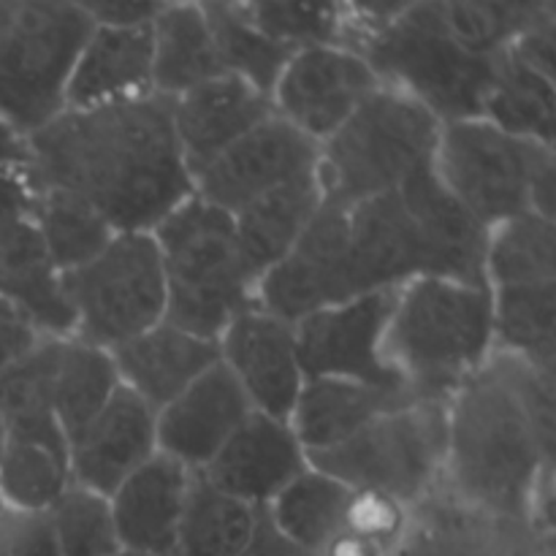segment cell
I'll return each mask as SVG.
<instances>
[{
    "mask_svg": "<svg viewBox=\"0 0 556 556\" xmlns=\"http://www.w3.org/2000/svg\"><path fill=\"white\" fill-rule=\"evenodd\" d=\"M33 190H65L92 206L114 233L152 231L193 195L168 98L141 96L96 109H65L27 136Z\"/></svg>",
    "mask_w": 556,
    "mask_h": 556,
    "instance_id": "obj_1",
    "label": "cell"
},
{
    "mask_svg": "<svg viewBox=\"0 0 556 556\" xmlns=\"http://www.w3.org/2000/svg\"><path fill=\"white\" fill-rule=\"evenodd\" d=\"M554 372L494 351L448 400L443 486L492 514L530 521L535 494L554 478Z\"/></svg>",
    "mask_w": 556,
    "mask_h": 556,
    "instance_id": "obj_2",
    "label": "cell"
},
{
    "mask_svg": "<svg viewBox=\"0 0 556 556\" xmlns=\"http://www.w3.org/2000/svg\"><path fill=\"white\" fill-rule=\"evenodd\" d=\"M345 49L367 60L383 85L405 92L445 123L483 117L497 58H476L451 41L427 3L351 5Z\"/></svg>",
    "mask_w": 556,
    "mask_h": 556,
    "instance_id": "obj_3",
    "label": "cell"
},
{
    "mask_svg": "<svg viewBox=\"0 0 556 556\" xmlns=\"http://www.w3.org/2000/svg\"><path fill=\"white\" fill-rule=\"evenodd\" d=\"M494 353L492 291L451 280L400 288L383 337V356L418 400H443Z\"/></svg>",
    "mask_w": 556,
    "mask_h": 556,
    "instance_id": "obj_4",
    "label": "cell"
},
{
    "mask_svg": "<svg viewBox=\"0 0 556 556\" xmlns=\"http://www.w3.org/2000/svg\"><path fill=\"white\" fill-rule=\"evenodd\" d=\"M150 233L166 280L163 320L217 342L226 326L253 304L255 288L239 255L231 215L190 195Z\"/></svg>",
    "mask_w": 556,
    "mask_h": 556,
    "instance_id": "obj_5",
    "label": "cell"
},
{
    "mask_svg": "<svg viewBox=\"0 0 556 556\" xmlns=\"http://www.w3.org/2000/svg\"><path fill=\"white\" fill-rule=\"evenodd\" d=\"M440 119L405 92L380 85L337 134L320 144L318 177L326 204L348 210L394 193L434 157Z\"/></svg>",
    "mask_w": 556,
    "mask_h": 556,
    "instance_id": "obj_6",
    "label": "cell"
},
{
    "mask_svg": "<svg viewBox=\"0 0 556 556\" xmlns=\"http://www.w3.org/2000/svg\"><path fill=\"white\" fill-rule=\"evenodd\" d=\"M432 168L486 231L527 212L554 220V147L505 134L483 117L459 119L440 128Z\"/></svg>",
    "mask_w": 556,
    "mask_h": 556,
    "instance_id": "obj_7",
    "label": "cell"
},
{
    "mask_svg": "<svg viewBox=\"0 0 556 556\" xmlns=\"http://www.w3.org/2000/svg\"><path fill=\"white\" fill-rule=\"evenodd\" d=\"M92 20L71 0H0V119L27 139L65 112Z\"/></svg>",
    "mask_w": 556,
    "mask_h": 556,
    "instance_id": "obj_8",
    "label": "cell"
},
{
    "mask_svg": "<svg viewBox=\"0 0 556 556\" xmlns=\"http://www.w3.org/2000/svg\"><path fill=\"white\" fill-rule=\"evenodd\" d=\"M445 456L448 402L413 400L307 462L342 486L391 494L413 508L443 483Z\"/></svg>",
    "mask_w": 556,
    "mask_h": 556,
    "instance_id": "obj_9",
    "label": "cell"
},
{
    "mask_svg": "<svg viewBox=\"0 0 556 556\" xmlns=\"http://www.w3.org/2000/svg\"><path fill=\"white\" fill-rule=\"evenodd\" d=\"M60 282L74 309V337L101 351L144 334L166 315V280L150 231L114 233L90 264Z\"/></svg>",
    "mask_w": 556,
    "mask_h": 556,
    "instance_id": "obj_10",
    "label": "cell"
},
{
    "mask_svg": "<svg viewBox=\"0 0 556 556\" xmlns=\"http://www.w3.org/2000/svg\"><path fill=\"white\" fill-rule=\"evenodd\" d=\"M396 296L400 288L364 293L299 320L293 334L304 380L334 378L378 389H407L402 375L383 356L386 326Z\"/></svg>",
    "mask_w": 556,
    "mask_h": 556,
    "instance_id": "obj_11",
    "label": "cell"
},
{
    "mask_svg": "<svg viewBox=\"0 0 556 556\" xmlns=\"http://www.w3.org/2000/svg\"><path fill=\"white\" fill-rule=\"evenodd\" d=\"M356 296L348 261V210L326 201L291 253L253 288L255 307L291 326Z\"/></svg>",
    "mask_w": 556,
    "mask_h": 556,
    "instance_id": "obj_12",
    "label": "cell"
},
{
    "mask_svg": "<svg viewBox=\"0 0 556 556\" xmlns=\"http://www.w3.org/2000/svg\"><path fill=\"white\" fill-rule=\"evenodd\" d=\"M389 556H554V538L525 519L492 514L440 483L410 508V525Z\"/></svg>",
    "mask_w": 556,
    "mask_h": 556,
    "instance_id": "obj_13",
    "label": "cell"
},
{
    "mask_svg": "<svg viewBox=\"0 0 556 556\" xmlns=\"http://www.w3.org/2000/svg\"><path fill=\"white\" fill-rule=\"evenodd\" d=\"M313 139L271 114L193 177V195L217 210L239 212L250 201L318 172Z\"/></svg>",
    "mask_w": 556,
    "mask_h": 556,
    "instance_id": "obj_14",
    "label": "cell"
},
{
    "mask_svg": "<svg viewBox=\"0 0 556 556\" xmlns=\"http://www.w3.org/2000/svg\"><path fill=\"white\" fill-rule=\"evenodd\" d=\"M380 85L367 60L353 49H296L277 79L271 103L277 117L320 147Z\"/></svg>",
    "mask_w": 556,
    "mask_h": 556,
    "instance_id": "obj_15",
    "label": "cell"
},
{
    "mask_svg": "<svg viewBox=\"0 0 556 556\" xmlns=\"http://www.w3.org/2000/svg\"><path fill=\"white\" fill-rule=\"evenodd\" d=\"M220 364L233 375L255 413L291 424L304 389L293 326L255 307L237 315L217 337Z\"/></svg>",
    "mask_w": 556,
    "mask_h": 556,
    "instance_id": "obj_16",
    "label": "cell"
},
{
    "mask_svg": "<svg viewBox=\"0 0 556 556\" xmlns=\"http://www.w3.org/2000/svg\"><path fill=\"white\" fill-rule=\"evenodd\" d=\"M253 405L220 362L206 369L177 400L155 413L157 454L201 472L231 434L250 418Z\"/></svg>",
    "mask_w": 556,
    "mask_h": 556,
    "instance_id": "obj_17",
    "label": "cell"
},
{
    "mask_svg": "<svg viewBox=\"0 0 556 556\" xmlns=\"http://www.w3.org/2000/svg\"><path fill=\"white\" fill-rule=\"evenodd\" d=\"M307 467V451L296 440L291 424L250 413L201 476L228 497L253 508H269L271 500Z\"/></svg>",
    "mask_w": 556,
    "mask_h": 556,
    "instance_id": "obj_18",
    "label": "cell"
},
{
    "mask_svg": "<svg viewBox=\"0 0 556 556\" xmlns=\"http://www.w3.org/2000/svg\"><path fill=\"white\" fill-rule=\"evenodd\" d=\"M155 454V410L119 386L96 421L71 443V481L112 497Z\"/></svg>",
    "mask_w": 556,
    "mask_h": 556,
    "instance_id": "obj_19",
    "label": "cell"
},
{
    "mask_svg": "<svg viewBox=\"0 0 556 556\" xmlns=\"http://www.w3.org/2000/svg\"><path fill=\"white\" fill-rule=\"evenodd\" d=\"M275 103L248 81L226 74L172 101V125L190 177L210 166L233 141L269 119Z\"/></svg>",
    "mask_w": 556,
    "mask_h": 556,
    "instance_id": "obj_20",
    "label": "cell"
},
{
    "mask_svg": "<svg viewBox=\"0 0 556 556\" xmlns=\"http://www.w3.org/2000/svg\"><path fill=\"white\" fill-rule=\"evenodd\" d=\"M109 356L119 386L147 402L155 413L220 362L217 342L188 334L166 320L112 348Z\"/></svg>",
    "mask_w": 556,
    "mask_h": 556,
    "instance_id": "obj_21",
    "label": "cell"
},
{
    "mask_svg": "<svg viewBox=\"0 0 556 556\" xmlns=\"http://www.w3.org/2000/svg\"><path fill=\"white\" fill-rule=\"evenodd\" d=\"M193 472L155 454L109 497L119 546L150 556H174L179 519Z\"/></svg>",
    "mask_w": 556,
    "mask_h": 556,
    "instance_id": "obj_22",
    "label": "cell"
},
{
    "mask_svg": "<svg viewBox=\"0 0 556 556\" xmlns=\"http://www.w3.org/2000/svg\"><path fill=\"white\" fill-rule=\"evenodd\" d=\"M152 92V25H92L65 85V109H96Z\"/></svg>",
    "mask_w": 556,
    "mask_h": 556,
    "instance_id": "obj_23",
    "label": "cell"
},
{
    "mask_svg": "<svg viewBox=\"0 0 556 556\" xmlns=\"http://www.w3.org/2000/svg\"><path fill=\"white\" fill-rule=\"evenodd\" d=\"M49 405L68 438V448L119 389L109 351L79 337H41L36 342Z\"/></svg>",
    "mask_w": 556,
    "mask_h": 556,
    "instance_id": "obj_24",
    "label": "cell"
},
{
    "mask_svg": "<svg viewBox=\"0 0 556 556\" xmlns=\"http://www.w3.org/2000/svg\"><path fill=\"white\" fill-rule=\"evenodd\" d=\"M413 400L418 396L407 389H378V386L334 378L304 380V389L293 407L291 429L307 454H318L345 443L375 418Z\"/></svg>",
    "mask_w": 556,
    "mask_h": 556,
    "instance_id": "obj_25",
    "label": "cell"
},
{
    "mask_svg": "<svg viewBox=\"0 0 556 556\" xmlns=\"http://www.w3.org/2000/svg\"><path fill=\"white\" fill-rule=\"evenodd\" d=\"M320 206H324V193L318 177L309 174L233 212L237 248L253 282H258L261 275H266L291 253Z\"/></svg>",
    "mask_w": 556,
    "mask_h": 556,
    "instance_id": "obj_26",
    "label": "cell"
},
{
    "mask_svg": "<svg viewBox=\"0 0 556 556\" xmlns=\"http://www.w3.org/2000/svg\"><path fill=\"white\" fill-rule=\"evenodd\" d=\"M0 299L20 309L41 337H74V309L33 220L0 244Z\"/></svg>",
    "mask_w": 556,
    "mask_h": 556,
    "instance_id": "obj_27",
    "label": "cell"
},
{
    "mask_svg": "<svg viewBox=\"0 0 556 556\" xmlns=\"http://www.w3.org/2000/svg\"><path fill=\"white\" fill-rule=\"evenodd\" d=\"M217 76H226V68L204 5L163 3L152 22V92L174 101Z\"/></svg>",
    "mask_w": 556,
    "mask_h": 556,
    "instance_id": "obj_28",
    "label": "cell"
},
{
    "mask_svg": "<svg viewBox=\"0 0 556 556\" xmlns=\"http://www.w3.org/2000/svg\"><path fill=\"white\" fill-rule=\"evenodd\" d=\"M483 119L519 139L554 147L556 79L503 52L483 101Z\"/></svg>",
    "mask_w": 556,
    "mask_h": 556,
    "instance_id": "obj_29",
    "label": "cell"
},
{
    "mask_svg": "<svg viewBox=\"0 0 556 556\" xmlns=\"http://www.w3.org/2000/svg\"><path fill=\"white\" fill-rule=\"evenodd\" d=\"M261 510L233 500L193 472L174 556H239L258 530Z\"/></svg>",
    "mask_w": 556,
    "mask_h": 556,
    "instance_id": "obj_30",
    "label": "cell"
},
{
    "mask_svg": "<svg viewBox=\"0 0 556 556\" xmlns=\"http://www.w3.org/2000/svg\"><path fill=\"white\" fill-rule=\"evenodd\" d=\"M492 291L494 351L554 372L556 282L489 288Z\"/></svg>",
    "mask_w": 556,
    "mask_h": 556,
    "instance_id": "obj_31",
    "label": "cell"
},
{
    "mask_svg": "<svg viewBox=\"0 0 556 556\" xmlns=\"http://www.w3.org/2000/svg\"><path fill=\"white\" fill-rule=\"evenodd\" d=\"M552 0H432L445 36L476 58H500Z\"/></svg>",
    "mask_w": 556,
    "mask_h": 556,
    "instance_id": "obj_32",
    "label": "cell"
},
{
    "mask_svg": "<svg viewBox=\"0 0 556 556\" xmlns=\"http://www.w3.org/2000/svg\"><path fill=\"white\" fill-rule=\"evenodd\" d=\"M33 226L60 275L90 264L114 237V228L79 195L33 190Z\"/></svg>",
    "mask_w": 556,
    "mask_h": 556,
    "instance_id": "obj_33",
    "label": "cell"
},
{
    "mask_svg": "<svg viewBox=\"0 0 556 556\" xmlns=\"http://www.w3.org/2000/svg\"><path fill=\"white\" fill-rule=\"evenodd\" d=\"M348 497H351V489L307 467L296 481L288 483L271 500L266 514H269V521L280 535L302 546L304 552L318 556L326 543L337 532H342V514H345Z\"/></svg>",
    "mask_w": 556,
    "mask_h": 556,
    "instance_id": "obj_34",
    "label": "cell"
},
{
    "mask_svg": "<svg viewBox=\"0 0 556 556\" xmlns=\"http://www.w3.org/2000/svg\"><path fill=\"white\" fill-rule=\"evenodd\" d=\"M226 74L271 98L277 79L296 49L261 33L237 3H201Z\"/></svg>",
    "mask_w": 556,
    "mask_h": 556,
    "instance_id": "obj_35",
    "label": "cell"
},
{
    "mask_svg": "<svg viewBox=\"0 0 556 556\" xmlns=\"http://www.w3.org/2000/svg\"><path fill=\"white\" fill-rule=\"evenodd\" d=\"M556 282V226L541 215L514 217L489 231L486 286Z\"/></svg>",
    "mask_w": 556,
    "mask_h": 556,
    "instance_id": "obj_36",
    "label": "cell"
},
{
    "mask_svg": "<svg viewBox=\"0 0 556 556\" xmlns=\"http://www.w3.org/2000/svg\"><path fill=\"white\" fill-rule=\"evenodd\" d=\"M71 483L68 454L20 440L0 445V508L49 514Z\"/></svg>",
    "mask_w": 556,
    "mask_h": 556,
    "instance_id": "obj_37",
    "label": "cell"
},
{
    "mask_svg": "<svg viewBox=\"0 0 556 556\" xmlns=\"http://www.w3.org/2000/svg\"><path fill=\"white\" fill-rule=\"evenodd\" d=\"M239 11L275 41L291 49L345 47L348 3H237Z\"/></svg>",
    "mask_w": 556,
    "mask_h": 556,
    "instance_id": "obj_38",
    "label": "cell"
},
{
    "mask_svg": "<svg viewBox=\"0 0 556 556\" xmlns=\"http://www.w3.org/2000/svg\"><path fill=\"white\" fill-rule=\"evenodd\" d=\"M60 556H114L119 552L109 497L71 483L49 510Z\"/></svg>",
    "mask_w": 556,
    "mask_h": 556,
    "instance_id": "obj_39",
    "label": "cell"
},
{
    "mask_svg": "<svg viewBox=\"0 0 556 556\" xmlns=\"http://www.w3.org/2000/svg\"><path fill=\"white\" fill-rule=\"evenodd\" d=\"M407 525H410V505L372 489H351L342 514L345 532L391 554L405 535Z\"/></svg>",
    "mask_w": 556,
    "mask_h": 556,
    "instance_id": "obj_40",
    "label": "cell"
},
{
    "mask_svg": "<svg viewBox=\"0 0 556 556\" xmlns=\"http://www.w3.org/2000/svg\"><path fill=\"white\" fill-rule=\"evenodd\" d=\"M0 556H60L49 514L0 508Z\"/></svg>",
    "mask_w": 556,
    "mask_h": 556,
    "instance_id": "obj_41",
    "label": "cell"
},
{
    "mask_svg": "<svg viewBox=\"0 0 556 556\" xmlns=\"http://www.w3.org/2000/svg\"><path fill=\"white\" fill-rule=\"evenodd\" d=\"M33 215V188L25 172L11 168L0 174V244Z\"/></svg>",
    "mask_w": 556,
    "mask_h": 556,
    "instance_id": "obj_42",
    "label": "cell"
},
{
    "mask_svg": "<svg viewBox=\"0 0 556 556\" xmlns=\"http://www.w3.org/2000/svg\"><path fill=\"white\" fill-rule=\"evenodd\" d=\"M41 340L36 326L25 318L16 307L0 299V372L25 356L36 342Z\"/></svg>",
    "mask_w": 556,
    "mask_h": 556,
    "instance_id": "obj_43",
    "label": "cell"
},
{
    "mask_svg": "<svg viewBox=\"0 0 556 556\" xmlns=\"http://www.w3.org/2000/svg\"><path fill=\"white\" fill-rule=\"evenodd\" d=\"M92 25L103 27H141L152 25L161 14L163 3H139V0H101V3H81Z\"/></svg>",
    "mask_w": 556,
    "mask_h": 556,
    "instance_id": "obj_44",
    "label": "cell"
},
{
    "mask_svg": "<svg viewBox=\"0 0 556 556\" xmlns=\"http://www.w3.org/2000/svg\"><path fill=\"white\" fill-rule=\"evenodd\" d=\"M239 556H315V554L304 552L302 546H296V543L288 541L286 535H280L277 527L269 521V514H266L264 508L261 510V521L253 541L248 543V548H244Z\"/></svg>",
    "mask_w": 556,
    "mask_h": 556,
    "instance_id": "obj_45",
    "label": "cell"
},
{
    "mask_svg": "<svg viewBox=\"0 0 556 556\" xmlns=\"http://www.w3.org/2000/svg\"><path fill=\"white\" fill-rule=\"evenodd\" d=\"M25 157H27L25 136L16 134L9 123L0 119V174L25 166Z\"/></svg>",
    "mask_w": 556,
    "mask_h": 556,
    "instance_id": "obj_46",
    "label": "cell"
},
{
    "mask_svg": "<svg viewBox=\"0 0 556 556\" xmlns=\"http://www.w3.org/2000/svg\"><path fill=\"white\" fill-rule=\"evenodd\" d=\"M318 556H389L383 548L372 546V543L362 541V538L351 535V532H337L329 543L324 546V552Z\"/></svg>",
    "mask_w": 556,
    "mask_h": 556,
    "instance_id": "obj_47",
    "label": "cell"
},
{
    "mask_svg": "<svg viewBox=\"0 0 556 556\" xmlns=\"http://www.w3.org/2000/svg\"><path fill=\"white\" fill-rule=\"evenodd\" d=\"M114 556H150V554H144V552H134V548H119L117 554Z\"/></svg>",
    "mask_w": 556,
    "mask_h": 556,
    "instance_id": "obj_48",
    "label": "cell"
},
{
    "mask_svg": "<svg viewBox=\"0 0 556 556\" xmlns=\"http://www.w3.org/2000/svg\"><path fill=\"white\" fill-rule=\"evenodd\" d=\"M0 445H3V429H0Z\"/></svg>",
    "mask_w": 556,
    "mask_h": 556,
    "instance_id": "obj_49",
    "label": "cell"
}]
</instances>
